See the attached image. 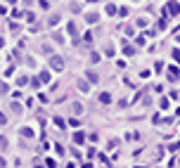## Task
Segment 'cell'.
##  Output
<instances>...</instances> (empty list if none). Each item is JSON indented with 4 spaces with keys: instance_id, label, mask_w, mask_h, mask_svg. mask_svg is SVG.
I'll list each match as a JSON object with an SVG mask.
<instances>
[{
    "instance_id": "1",
    "label": "cell",
    "mask_w": 180,
    "mask_h": 168,
    "mask_svg": "<svg viewBox=\"0 0 180 168\" xmlns=\"http://www.w3.org/2000/svg\"><path fill=\"white\" fill-rule=\"evenodd\" d=\"M50 66L55 69V71H62L64 69V59L59 57V54H52V57H50Z\"/></svg>"
},
{
    "instance_id": "4",
    "label": "cell",
    "mask_w": 180,
    "mask_h": 168,
    "mask_svg": "<svg viewBox=\"0 0 180 168\" xmlns=\"http://www.w3.org/2000/svg\"><path fill=\"white\" fill-rule=\"evenodd\" d=\"M66 33H69V36H74V38H76V36H78V31H76V24H69V26H66Z\"/></svg>"
},
{
    "instance_id": "14",
    "label": "cell",
    "mask_w": 180,
    "mask_h": 168,
    "mask_svg": "<svg viewBox=\"0 0 180 168\" xmlns=\"http://www.w3.org/2000/svg\"><path fill=\"white\" fill-rule=\"evenodd\" d=\"M7 147V137H0V149H5Z\"/></svg>"
},
{
    "instance_id": "5",
    "label": "cell",
    "mask_w": 180,
    "mask_h": 168,
    "mask_svg": "<svg viewBox=\"0 0 180 168\" xmlns=\"http://www.w3.org/2000/svg\"><path fill=\"white\" fill-rule=\"evenodd\" d=\"M168 10H171L173 14H180V5H178V3H168Z\"/></svg>"
},
{
    "instance_id": "2",
    "label": "cell",
    "mask_w": 180,
    "mask_h": 168,
    "mask_svg": "<svg viewBox=\"0 0 180 168\" xmlns=\"http://www.w3.org/2000/svg\"><path fill=\"white\" fill-rule=\"evenodd\" d=\"M100 102H102V104H112V95H109V92H102V95H100Z\"/></svg>"
},
{
    "instance_id": "11",
    "label": "cell",
    "mask_w": 180,
    "mask_h": 168,
    "mask_svg": "<svg viewBox=\"0 0 180 168\" xmlns=\"http://www.w3.org/2000/svg\"><path fill=\"white\" fill-rule=\"evenodd\" d=\"M22 135H24V137H31L33 130H31V128H22Z\"/></svg>"
},
{
    "instance_id": "10",
    "label": "cell",
    "mask_w": 180,
    "mask_h": 168,
    "mask_svg": "<svg viewBox=\"0 0 180 168\" xmlns=\"http://www.w3.org/2000/svg\"><path fill=\"white\" fill-rule=\"evenodd\" d=\"M52 123H55V125H57V128H64V121H62V119H59V116H55V119H52Z\"/></svg>"
},
{
    "instance_id": "8",
    "label": "cell",
    "mask_w": 180,
    "mask_h": 168,
    "mask_svg": "<svg viewBox=\"0 0 180 168\" xmlns=\"http://www.w3.org/2000/svg\"><path fill=\"white\" fill-rule=\"evenodd\" d=\"M123 54H128V57H130V54H135V50L130 45H123Z\"/></svg>"
},
{
    "instance_id": "6",
    "label": "cell",
    "mask_w": 180,
    "mask_h": 168,
    "mask_svg": "<svg viewBox=\"0 0 180 168\" xmlns=\"http://www.w3.org/2000/svg\"><path fill=\"white\" fill-rule=\"evenodd\" d=\"M85 76H88V81H90V83H97V73H95V71H88Z\"/></svg>"
},
{
    "instance_id": "9",
    "label": "cell",
    "mask_w": 180,
    "mask_h": 168,
    "mask_svg": "<svg viewBox=\"0 0 180 168\" xmlns=\"http://www.w3.org/2000/svg\"><path fill=\"white\" fill-rule=\"evenodd\" d=\"M116 10H119L116 5H107V14H109V17H112V14H116Z\"/></svg>"
},
{
    "instance_id": "13",
    "label": "cell",
    "mask_w": 180,
    "mask_h": 168,
    "mask_svg": "<svg viewBox=\"0 0 180 168\" xmlns=\"http://www.w3.org/2000/svg\"><path fill=\"white\" fill-rule=\"evenodd\" d=\"M10 31H12V33H19V24L12 22V24H10Z\"/></svg>"
},
{
    "instance_id": "15",
    "label": "cell",
    "mask_w": 180,
    "mask_h": 168,
    "mask_svg": "<svg viewBox=\"0 0 180 168\" xmlns=\"http://www.w3.org/2000/svg\"><path fill=\"white\" fill-rule=\"evenodd\" d=\"M7 123V119H5V114H0V125H5Z\"/></svg>"
},
{
    "instance_id": "3",
    "label": "cell",
    "mask_w": 180,
    "mask_h": 168,
    "mask_svg": "<svg viewBox=\"0 0 180 168\" xmlns=\"http://www.w3.org/2000/svg\"><path fill=\"white\" fill-rule=\"evenodd\" d=\"M97 19H100V17H97L95 12H90V14H85V22H88V24H95Z\"/></svg>"
},
{
    "instance_id": "12",
    "label": "cell",
    "mask_w": 180,
    "mask_h": 168,
    "mask_svg": "<svg viewBox=\"0 0 180 168\" xmlns=\"http://www.w3.org/2000/svg\"><path fill=\"white\" fill-rule=\"evenodd\" d=\"M168 73H171V78H173V81L178 78V69H175V66H171V69H168Z\"/></svg>"
},
{
    "instance_id": "7",
    "label": "cell",
    "mask_w": 180,
    "mask_h": 168,
    "mask_svg": "<svg viewBox=\"0 0 180 168\" xmlns=\"http://www.w3.org/2000/svg\"><path fill=\"white\" fill-rule=\"evenodd\" d=\"M83 140H85L83 133H76V135H74V142H76V144H83Z\"/></svg>"
}]
</instances>
